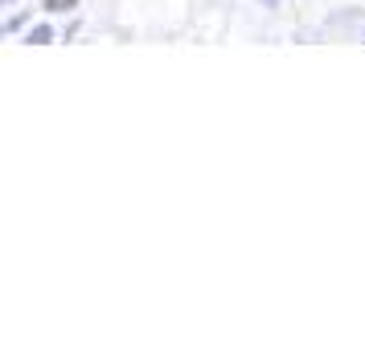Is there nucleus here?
Instances as JSON below:
<instances>
[{
  "label": "nucleus",
  "instance_id": "1",
  "mask_svg": "<svg viewBox=\"0 0 365 353\" xmlns=\"http://www.w3.org/2000/svg\"><path fill=\"white\" fill-rule=\"evenodd\" d=\"M29 41H34V46H46V41H53V29L50 25H34V29H29Z\"/></svg>",
  "mask_w": 365,
  "mask_h": 353
},
{
  "label": "nucleus",
  "instance_id": "2",
  "mask_svg": "<svg viewBox=\"0 0 365 353\" xmlns=\"http://www.w3.org/2000/svg\"><path fill=\"white\" fill-rule=\"evenodd\" d=\"M46 9L50 13H66V9H74V0H46Z\"/></svg>",
  "mask_w": 365,
  "mask_h": 353
}]
</instances>
